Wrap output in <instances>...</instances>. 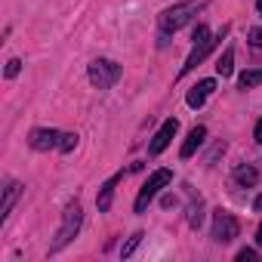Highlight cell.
<instances>
[{
    "instance_id": "obj_14",
    "label": "cell",
    "mask_w": 262,
    "mask_h": 262,
    "mask_svg": "<svg viewBox=\"0 0 262 262\" xmlns=\"http://www.w3.org/2000/svg\"><path fill=\"white\" fill-rule=\"evenodd\" d=\"M216 71H219L222 77H231V71H234V50H231V47H228V50H225V56L216 62Z\"/></svg>"
},
{
    "instance_id": "obj_9",
    "label": "cell",
    "mask_w": 262,
    "mask_h": 262,
    "mask_svg": "<svg viewBox=\"0 0 262 262\" xmlns=\"http://www.w3.org/2000/svg\"><path fill=\"white\" fill-rule=\"evenodd\" d=\"M216 90V80L213 77H207V80H201L198 86H191V93L185 96V102H188V108H201L204 102H207V96Z\"/></svg>"
},
{
    "instance_id": "obj_10",
    "label": "cell",
    "mask_w": 262,
    "mask_h": 262,
    "mask_svg": "<svg viewBox=\"0 0 262 262\" xmlns=\"http://www.w3.org/2000/svg\"><path fill=\"white\" fill-rule=\"evenodd\" d=\"M123 179V173H114L105 185H102V191H99V198H96V207H99V213H105V210H111V201H114V188H117V182Z\"/></svg>"
},
{
    "instance_id": "obj_2",
    "label": "cell",
    "mask_w": 262,
    "mask_h": 262,
    "mask_svg": "<svg viewBox=\"0 0 262 262\" xmlns=\"http://www.w3.org/2000/svg\"><path fill=\"white\" fill-rule=\"evenodd\" d=\"M222 34H225V28H222ZM222 34H219L216 40H222ZM216 40L210 37V31H207L204 25H198V31H194V47H191V53H188V59H185V65H182V71H179V77L188 74V71H194V68L207 59V53L216 47Z\"/></svg>"
},
{
    "instance_id": "obj_3",
    "label": "cell",
    "mask_w": 262,
    "mask_h": 262,
    "mask_svg": "<svg viewBox=\"0 0 262 262\" xmlns=\"http://www.w3.org/2000/svg\"><path fill=\"white\" fill-rule=\"evenodd\" d=\"M80 222H83V210H80V204L74 201V204H68L65 207V216H62V225H59V231H56V241H53V250H62L77 231H80Z\"/></svg>"
},
{
    "instance_id": "obj_11",
    "label": "cell",
    "mask_w": 262,
    "mask_h": 262,
    "mask_svg": "<svg viewBox=\"0 0 262 262\" xmlns=\"http://www.w3.org/2000/svg\"><path fill=\"white\" fill-rule=\"evenodd\" d=\"M204 139H207V126H191V133H188V139L182 142V151H179V155H182V158H191Z\"/></svg>"
},
{
    "instance_id": "obj_18",
    "label": "cell",
    "mask_w": 262,
    "mask_h": 262,
    "mask_svg": "<svg viewBox=\"0 0 262 262\" xmlns=\"http://www.w3.org/2000/svg\"><path fill=\"white\" fill-rule=\"evenodd\" d=\"M19 71H22V62H19V59H10V62H7V77H16Z\"/></svg>"
},
{
    "instance_id": "obj_13",
    "label": "cell",
    "mask_w": 262,
    "mask_h": 262,
    "mask_svg": "<svg viewBox=\"0 0 262 262\" xmlns=\"http://www.w3.org/2000/svg\"><path fill=\"white\" fill-rule=\"evenodd\" d=\"M234 179H237V185H256V179H259V173H256V167H237V173H234Z\"/></svg>"
},
{
    "instance_id": "obj_24",
    "label": "cell",
    "mask_w": 262,
    "mask_h": 262,
    "mask_svg": "<svg viewBox=\"0 0 262 262\" xmlns=\"http://www.w3.org/2000/svg\"><path fill=\"white\" fill-rule=\"evenodd\" d=\"M256 10H259V16H262V0H256Z\"/></svg>"
},
{
    "instance_id": "obj_1",
    "label": "cell",
    "mask_w": 262,
    "mask_h": 262,
    "mask_svg": "<svg viewBox=\"0 0 262 262\" xmlns=\"http://www.w3.org/2000/svg\"><path fill=\"white\" fill-rule=\"evenodd\" d=\"M204 4H207V0H185V4L170 7V10L161 16V31H164V34L179 31L182 25H188V22H191V16H198V10H201Z\"/></svg>"
},
{
    "instance_id": "obj_8",
    "label": "cell",
    "mask_w": 262,
    "mask_h": 262,
    "mask_svg": "<svg viewBox=\"0 0 262 262\" xmlns=\"http://www.w3.org/2000/svg\"><path fill=\"white\" fill-rule=\"evenodd\" d=\"M176 129H179V120L176 117H170V120H164V126L155 133V139H151V145H148V151L151 155H161L170 142H173V136H176Z\"/></svg>"
},
{
    "instance_id": "obj_17",
    "label": "cell",
    "mask_w": 262,
    "mask_h": 262,
    "mask_svg": "<svg viewBox=\"0 0 262 262\" xmlns=\"http://www.w3.org/2000/svg\"><path fill=\"white\" fill-rule=\"evenodd\" d=\"M139 241H142V234H133V237H129V244H126V247H123V250H120V256H123V259H126V256H129V253H133V250H136V247H139Z\"/></svg>"
},
{
    "instance_id": "obj_22",
    "label": "cell",
    "mask_w": 262,
    "mask_h": 262,
    "mask_svg": "<svg viewBox=\"0 0 262 262\" xmlns=\"http://www.w3.org/2000/svg\"><path fill=\"white\" fill-rule=\"evenodd\" d=\"M253 40H256V43L262 47V31H253Z\"/></svg>"
},
{
    "instance_id": "obj_12",
    "label": "cell",
    "mask_w": 262,
    "mask_h": 262,
    "mask_svg": "<svg viewBox=\"0 0 262 262\" xmlns=\"http://www.w3.org/2000/svg\"><path fill=\"white\" fill-rule=\"evenodd\" d=\"M19 191H22V185H19V182H10V185H7V194H4V207H0V219H7V216H10V210H13V204H16Z\"/></svg>"
},
{
    "instance_id": "obj_20",
    "label": "cell",
    "mask_w": 262,
    "mask_h": 262,
    "mask_svg": "<svg viewBox=\"0 0 262 262\" xmlns=\"http://www.w3.org/2000/svg\"><path fill=\"white\" fill-rule=\"evenodd\" d=\"M253 136H256V142H259V145H262V120H259V123H256V133H253Z\"/></svg>"
},
{
    "instance_id": "obj_23",
    "label": "cell",
    "mask_w": 262,
    "mask_h": 262,
    "mask_svg": "<svg viewBox=\"0 0 262 262\" xmlns=\"http://www.w3.org/2000/svg\"><path fill=\"white\" fill-rule=\"evenodd\" d=\"M256 244L262 247V225H259V231H256Z\"/></svg>"
},
{
    "instance_id": "obj_4",
    "label": "cell",
    "mask_w": 262,
    "mask_h": 262,
    "mask_svg": "<svg viewBox=\"0 0 262 262\" xmlns=\"http://www.w3.org/2000/svg\"><path fill=\"white\" fill-rule=\"evenodd\" d=\"M90 83L93 86H99V90H108V86H114L117 80H120V65L117 62H111V59H96V62H90Z\"/></svg>"
},
{
    "instance_id": "obj_7",
    "label": "cell",
    "mask_w": 262,
    "mask_h": 262,
    "mask_svg": "<svg viewBox=\"0 0 262 262\" xmlns=\"http://www.w3.org/2000/svg\"><path fill=\"white\" fill-rule=\"evenodd\" d=\"M28 142H31L34 151H50V148H59L62 133H59V129H31Z\"/></svg>"
},
{
    "instance_id": "obj_5",
    "label": "cell",
    "mask_w": 262,
    "mask_h": 262,
    "mask_svg": "<svg viewBox=\"0 0 262 262\" xmlns=\"http://www.w3.org/2000/svg\"><path fill=\"white\" fill-rule=\"evenodd\" d=\"M170 179H173V170H155L151 176H148V182L139 188V198H136V213H145L148 210V204L158 198V191L164 188V185H170Z\"/></svg>"
},
{
    "instance_id": "obj_19",
    "label": "cell",
    "mask_w": 262,
    "mask_h": 262,
    "mask_svg": "<svg viewBox=\"0 0 262 262\" xmlns=\"http://www.w3.org/2000/svg\"><path fill=\"white\" fill-rule=\"evenodd\" d=\"M237 262H256V250H241L237 253Z\"/></svg>"
},
{
    "instance_id": "obj_16",
    "label": "cell",
    "mask_w": 262,
    "mask_h": 262,
    "mask_svg": "<svg viewBox=\"0 0 262 262\" xmlns=\"http://www.w3.org/2000/svg\"><path fill=\"white\" fill-rule=\"evenodd\" d=\"M77 148V133H62V142H59V151H74Z\"/></svg>"
},
{
    "instance_id": "obj_6",
    "label": "cell",
    "mask_w": 262,
    "mask_h": 262,
    "mask_svg": "<svg viewBox=\"0 0 262 262\" xmlns=\"http://www.w3.org/2000/svg\"><path fill=\"white\" fill-rule=\"evenodd\" d=\"M241 231V222L228 213V210H216L213 213V241L216 244H231Z\"/></svg>"
},
{
    "instance_id": "obj_21",
    "label": "cell",
    "mask_w": 262,
    "mask_h": 262,
    "mask_svg": "<svg viewBox=\"0 0 262 262\" xmlns=\"http://www.w3.org/2000/svg\"><path fill=\"white\" fill-rule=\"evenodd\" d=\"M253 207H256V213H262V194L256 198V204H253Z\"/></svg>"
},
{
    "instance_id": "obj_15",
    "label": "cell",
    "mask_w": 262,
    "mask_h": 262,
    "mask_svg": "<svg viewBox=\"0 0 262 262\" xmlns=\"http://www.w3.org/2000/svg\"><path fill=\"white\" fill-rule=\"evenodd\" d=\"M237 83H241V90H253V86H259V83H262V68H256V71H244Z\"/></svg>"
}]
</instances>
